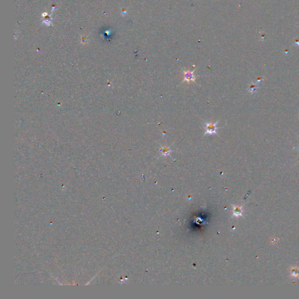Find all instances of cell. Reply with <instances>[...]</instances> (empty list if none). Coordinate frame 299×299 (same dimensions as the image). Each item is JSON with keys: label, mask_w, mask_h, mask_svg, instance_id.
Instances as JSON below:
<instances>
[{"label": "cell", "mask_w": 299, "mask_h": 299, "mask_svg": "<svg viewBox=\"0 0 299 299\" xmlns=\"http://www.w3.org/2000/svg\"><path fill=\"white\" fill-rule=\"evenodd\" d=\"M298 149H299V148H298Z\"/></svg>", "instance_id": "5"}, {"label": "cell", "mask_w": 299, "mask_h": 299, "mask_svg": "<svg viewBox=\"0 0 299 299\" xmlns=\"http://www.w3.org/2000/svg\"><path fill=\"white\" fill-rule=\"evenodd\" d=\"M292 276L294 278H297L299 276V268H293L292 270Z\"/></svg>", "instance_id": "4"}, {"label": "cell", "mask_w": 299, "mask_h": 299, "mask_svg": "<svg viewBox=\"0 0 299 299\" xmlns=\"http://www.w3.org/2000/svg\"><path fill=\"white\" fill-rule=\"evenodd\" d=\"M161 151L162 156H170V153L171 152V150L170 149V147H161Z\"/></svg>", "instance_id": "3"}, {"label": "cell", "mask_w": 299, "mask_h": 299, "mask_svg": "<svg viewBox=\"0 0 299 299\" xmlns=\"http://www.w3.org/2000/svg\"><path fill=\"white\" fill-rule=\"evenodd\" d=\"M194 71L195 70L192 71H190L189 70H184L183 71L184 78V81H188V82H189L190 81H192L194 82H195L196 79V76L194 75Z\"/></svg>", "instance_id": "2"}, {"label": "cell", "mask_w": 299, "mask_h": 299, "mask_svg": "<svg viewBox=\"0 0 299 299\" xmlns=\"http://www.w3.org/2000/svg\"><path fill=\"white\" fill-rule=\"evenodd\" d=\"M219 121H216L215 123H205V125H206V127H205V129H206V131H205V134H212L213 133L214 134H217V129H218L216 125H217V123H218Z\"/></svg>", "instance_id": "1"}]
</instances>
